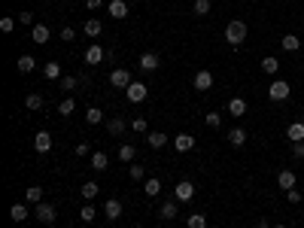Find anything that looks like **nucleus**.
<instances>
[{"label":"nucleus","instance_id":"1","mask_svg":"<svg viewBox=\"0 0 304 228\" xmlns=\"http://www.w3.org/2000/svg\"><path fill=\"white\" fill-rule=\"evenodd\" d=\"M243 40H246V22L231 19V22L225 25V43H228L231 49H237V46H243Z\"/></svg>","mask_w":304,"mask_h":228},{"label":"nucleus","instance_id":"2","mask_svg":"<svg viewBox=\"0 0 304 228\" xmlns=\"http://www.w3.org/2000/svg\"><path fill=\"white\" fill-rule=\"evenodd\" d=\"M289 95H292V89H289L286 79H274L271 89H268V98H271V100H289Z\"/></svg>","mask_w":304,"mask_h":228},{"label":"nucleus","instance_id":"3","mask_svg":"<svg viewBox=\"0 0 304 228\" xmlns=\"http://www.w3.org/2000/svg\"><path fill=\"white\" fill-rule=\"evenodd\" d=\"M125 98H128L131 103H143V100L149 98V89H146L143 82H131L128 89H125Z\"/></svg>","mask_w":304,"mask_h":228},{"label":"nucleus","instance_id":"4","mask_svg":"<svg viewBox=\"0 0 304 228\" xmlns=\"http://www.w3.org/2000/svg\"><path fill=\"white\" fill-rule=\"evenodd\" d=\"M110 82H113V89H128L134 79H131V73H128L125 67H116L113 73H110Z\"/></svg>","mask_w":304,"mask_h":228},{"label":"nucleus","instance_id":"5","mask_svg":"<svg viewBox=\"0 0 304 228\" xmlns=\"http://www.w3.org/2000/svg\"><path fill=\"white\" fill-rule=\"evenodd\" d=\"M34 216H37L40 222H46V225H49V222H55L58 210L52 207V204H46V201H43V204H37V207H34Z\"/></svg>","mask_w":304,"mask_h":228},{"label":"nucleus","instance_id":"6","mask_svg":"<svg viewBox=\"0 0 304 228\" xmlns=\"http://www.w3.org/2000/svg\"><path fill=\"white\" fill-rule=\"evenodd\" d=\"M173 198H176V201H192V198H195V186H192L189 180H180V183L173 186Z\"/></svg>","mask_w":304,"mask_h":228},{"label":"nucleus","instance_id":"7","mask_svg":"<svg viewBox=\"0 0 304 228\" xmlns=\"http://www.w3.org/2000/svg\"><path fill=\"white\" fill-rule=\"evenodd\" d=\"M158 64H162V58H158L155 52H146V55H140V70H143V73H155Z\"/></svg>","mask_w":304,"mask_h":228},{"label":"nucleus","instance_id":"8","mask_svg":"<svg viewBox=\"0 0 304 228\" xmlns=\"http://www.w3.org/2000/svg\"><path fill=\"white\" fill-rule=\"evenodd\" d=\"M103 58H106V52H103V49H101L98 43H92V46L85 49V64H88V67H95V64H101Z\"/></svg>","mask_w":304,"mask_h":228},{"label":"nucleus","instance_id":"9","mask_svg":"<svg viewBox=\"0 0 304 228\" xmlns=\"http://www.w3.org/2000/svg\"><path fill=\"white\" fill-rule=\"evenodd\" d=\"M195 89L198 92H210L213 89V73L210 70H198V73H195Z\"/></svg>","mask_w":304,"mask_h":228},{"label":"nucleus","instance_id":"10","mask_svg":"<svg viewBox=\"0 0 304 228\" xmlns=\"http://www.w3.org/2000/svg\"><path fill=\"white\" fill-rule=\"evenodd\" d=\"M106 131H110L113 137H122L125 131H128V122H125L122 116H113V119H106Z\"/></svg>","mask_w":304,"mask_h":228},{"label":"nucleus","instance_id":"11","mask_svg":"<svg viewBox=\"0 0 304 228\" xmlns=\"http://www.w3.org/2000/svg\"><path fill=\"white\" fill-rule=\"evenodd\" d=\"M173 149L176 152H192L195 149V137L192 134H176L173 137Z\"/></svg>","mask_w":304,"mask_h":228},{"label":"nucleus","instance_id":"12","mask_svg":"<svg viewBox=\"0 0 304 228\" xmlns=\"http://www.w3.org/2000/svg\"><path fill=\"white\" fill-rule=\"evenodd\" d=\"M106 12H110L113 19H128V3H125V0H110V3H106Z\"/></svg>","mask_w":304,"mask_h":228},{"label":"nucleus","instance_id":"13","mask_svg":"<svg viewBox=\"0 0 304 228\" xmlns=\"http://www.w3.org/2000/svg\"><path fill=\"white\" fill-rule=\"evenodd\" d=\"M34 149H37L40 155L49 152V149H52V134H49V131H40L37 137H34Z\"/></svg>","mask_w":304,"mask_h":228},{"label":"nucleus","instance_id":"14","mask_svg":"<svg viewBox=\"0 0 304 228\" xmlns=\"http://www.w3.org/2000/svg\"><path fill=\"white\" fill-rule=\"evenodd\" d=\"M277 186H280L283 192L295 189V173H292V170H280V173H277Z\"/></svg>","mask_w":304,"mask_h":228},{"label":"nucleus","instance_id":"15","mask_svg":"<svg viewBox=\"0 0 304 228\" xmlns=\"http://www.w3.org/2000/svg\"><path fill=\"white\" fill-rule=\"evenodd\" d=\"M103 213H106V219H113V222H116V219L122 216V201H116V198H110V201H106V204H103Z\"/></svg>","mask_w":304,"mask_h":228},{"label":"nucleus","instance_id":"16","mask_svg":"<svg viewBox=\"0 0 304 228\" xmlns=\"http://www.w3.org/2000/svg\"><path fill=\"white\" fill-rule=\"evenodd\" d=\"M31 37H34V43H49L52 31H49L46 25H34V28H31Z\"/></svg>","mask_w":304,"mask_h":228},{"label":"nucleus","instance_id":"17","mask_svg":"<svg viewBox=\"0 0 304 228\" xmlns=\"http://www.w3.org/2000/svg\"><path fill=\"white\" fill-rule=\"evenodd\" d=\"M28 216H31V210H28L25 204H12V207H9V219H12V222H25Z\"/></svg>","mask_w":304,"mask_h":228},{"label":"nucleus","instance_id":"18","mask_svg":"<svg viewBox=\"0 0 304 228\" xmlns=\"http://www.w3.org/2000/svg\"><path fill=\"white\" fill-rule=\"evenodd\" d=\"M228 143L235 146V149H240V146L246 143V131H243V128H231V131H228Z\"/></svg>","mask_w":304,"mask_h":228},{"label":"nucleus","instance_id":"19","mask_svg":"<svg viewBox=\"0 0 304 228\" xmlns=\"http://www.w3.org/2000/svg\"><path fill=\"white\" fill-rule=\"evenodd\" d=\"M82 31L95 40V37H101V33H103V25H101V19H88V22L82 25Z\"/></svg>","mask_w":304,"mask_h":228},{"label":"nucleus","instance_id":"20","mask_svg":"<svg viewBox=\"0 0 304 228\" xmlns=\"http://www.w3.org/2000/svg\"><path fill=\"white\" fill-rule=\"evenodd\" d=\"M25 107H28L31 113H37V110H43V107H46V98H43V95H37V92H34V95H28V100H25Z\"/></svg>","mask_w":304,"mask_h":228},{"label":"nucleus","instance_id":"21","mask_svg":"<svg viewBox=\"0 0 304 228\" xmlns=\"http://www.w3.org/2000/svg\"><path fill=\"white\" fill-rule=\"evenodd\" d=\"M146 143H149L152 149H165V143H168V137H165L162 131H149V134H146Z\"/></svg>","mask_w":304,"mask_h":228},{"label":"nucleus","instance_id":"22","mask_svg":"<svg viewBox=\"0 0 304 228\" xmlns=\"http://www.w3.org/2000/svg\"><path fill=\"white\" fill-rule=\"evenodd\" d=\"M25 198H28V204H43V186H31V189H25Z\"/></svg>","mask_w":304,"mask_h":228},{"label":"nucleus","instance_id":"23","mask_svg":"<svg viewBox=\"0 0 304 228\" xmlns=\"http://www.w3.org/2000/svg\"><path fill=\"white\" fill-rule=\"evenodd\" d=\"M277 70H280V61H277L274 55L262 58V73H268V76H277Z\"/></svg>","mask_w":304,"mask_h":228},{"label":"nucleus","instance_id":"24","mask_svg":"<svg viewBox=\"0 0 304 228\" xmlns=\"http://www.w3.org/2000/svg\"><path fill=\"white\" fill-rule=\"evenodd\" d=\"M286 137H289L292 143L295 140H304V122H292V125L286 128Z\"/></svg>","mask_w":304,"mask_h":228},{"label":"nucleus","instance_id":"25","mask_svg":"<svg viewBox=\"0 0 304 228\" xmlns=\"http://www.w3.org/2000/svg\"><path fill=\"white\" fill-rule=\"evenodd\" d=\"M228 113H231V116H243V113H246V100H243V98H231V100H228Z\"/></svg>","mask_w":304,"mask_h":228},{"label":"nucleus","instance_id":"26","mask_svg":"<svg viewBox=\"0 0 304 228\" xmlns=\"http://www.w3.org/2000/svg\"><path fill=\"white\" fill-rule=\"evenodd\" d=\"M92 167H95L98 173L110 167V159H106V152H95V155H92Z\"/></svg>","mask_w":304,"mask_h":228},{"label":"nucleus","instance_id":"27","mask_svg":"<svg viewBox=\"0 0 304 228\" xmlns=\"http://www.w3.org/2000/svg\"><path fill=\"white\" fill-rule=\"evenodd\" d=\"M176 213H180V207H176V201H168V204H162V210H158V216H162V219H173Z\"/></svg>","mask_w":304,"mask_h":228},{"label":"nucleus","instance_id":"28","mask_svg":"<svg viewBox=\"0 0 304 228\" xmlns=\"http://www.w3.org/2000/svg\"><path fill=\"white\" fill-rule=\"evenodd\" d=\"M143 192H146L149 198H155L158 192H162V180H155V177H149L146 183H143Z\"/></svg>","mask_w":304,"mask_h":228},{"label":"nucleus","instance_id":"29","mask_svg":"<svg viewBox=\"0 0 304 228\" xmlns=\"http://www.w3.org/2000/svg\"><path fill=\"white\" fill-rule=\"evenodd\" d=\"M85 122H88V125H101V122H103V110L101 107H88Z\"/></svg>","mask_w":304,"mask_h":228},{"label":"nucleus","instance_id":"30","mask_svg":"<svg viewBox=\"0 0 304 228\" xmlns=\"http://www.w3.org/2000/svg\"><path fill=\"white\" fill-rule=\"evenodd\" d=\"M280 46H283L286 52H298V49H301V40L295 37V33H286V37H283V43H280Z\"/></svg>","mask_w":304,"mask_h":228},{"label":"nucleus","instance_id":"31","mask_svg":"<svg viewBox=\"0 0 304 228\" xmlns=\"http://www.w3.org/2000/svg\"><path fill=\"white\" fill-rule=\"evenodd\" d=\"M43 73H46V79H61V64L58 61H49L43 67Z\"/></svg>","mask_w":304,"mask_h":228},{"label":"nucleus","instance_id":"32","mask_svg":"<svg viewBox=\"0 0 304 228\" xmlns=\"http://www.w3.org/2000/svg\"><path fill=\"white\" fill-rule=\"evenodd\" d=\"M79 192H82V198H85V201H95V198H98V192H101V186H98V183H85Z\"/></svg>","mask_w":304,"mask_h":228},{"label":"nucleus","instance_id":"33","mask_svg":"<svg viewBox=\"0 0 304 228\" xmlns=\"http://www.w3.org/2000/svg\"><path fill=\"white\" fill-rule=\"evenodd\" d=\"M34 67H37V61H34V55H22V58H19V73H31Z\"/></svg>","mask_w":304,"mask_h":228},{"label":"nucleus","instance_id":"34","mask_svg":"<svg viewBox=\"0 0 304 228\" xmlns=\"http://www.w3.org/2000/svg\"><path fill=\"white\" fill-rule=\"evenodd\" d=\"M95 216H98V210H95V204H92V201H88V204L79 210V219H82V222H92Z\"/></svg>","mask_w":304,"mask_h":228},{"label":"nucleus","instance_id":"35","mask_svg":"<svg viewBox=\"0 0 304 228\" xmlns=\"http://www.w3.org/2000/svg\"><path fill=\"white\" fill-rule=\"evenodd\" d=\"M73 110H76V100H73V98H64V100L58 103V113H61V116H70Z\"/></svg>","mask_w":304,"mask_h":228},{"label":"nucleus","instance_id":"36","mask_svg":"<svg viewBox=\"0 0 304 228\" xmlns=\"http://www.w3.org/2000/svg\"><path fill=\"white\" fill-rule=\"evenodd\" d=\"M134 155H137V149H134L131 143H125V146L119 149V159H122V162H134Z\"/></svg>","mask_w":304,"mask_h":228},{"label":"nucleus","instance_id":"37","mask_svg":"<svg viewBox=\"0 0 304 228\" xmlns=\"http://www.w3.org/2000/svg\"><path fill=\"white\" fill-rule=\"evenodd\" d=\"M189 228H207V216L204 213H192L189 216Z\"/></svg>","mask_w":304,"mask_h":228},{"label":"nucleus","instance_id":"38","mask_svg":"<svg viewBox=\"0 0 304 228\" xmlns=\"http://www.w3.org/2000/svg\"><path fill=\"white\" fill-rule=\"evenodd\" d=\"M79 85V76H61V92H73Z\"/></svg>","mask_w":304,"mask_h":228},{"label":"nucleus","instance_id":"39","mask_svg":"<svg viewBox=\"0 0 304 228\" xmlns=\"http://www.w3.org/2000/svg\"><path fill=\"white\" fill-rule=\"evenodd\" d=\"M131 128H134L137 134H149V125H146V119H143V116H137V119L131 122Z\"/></svg>","mask_w":304,"mask_h":228},{"label":"nucleus","instance_id":"40","mask_svg":"<svg viewBox=\"0 0 304 228\" xmlns=\"http://www.w3.org/2000/svg\"><path fill=\"white\" fill-rule=\"evenodd\" d=\"M192 6H195V15H207L213 3H210V0H195V3H192Z\"/></svg>","mask_w":304,"mask_h":228},{"label":"nucleus","instance_id":"41","mask_svg":"<svg viewBox=\"0 0 304 228\" xmlns=\"http://www.w3.org/2000/svg\"><path fill=\"white\" fill-rule=\"evenodd\" d=\"M204 122H207V128H219V125H222V116H219V113H207Z\"/></svg>","mask_w":304,"mask_h":228},{"label":"nucleus","instance_id":"42","mask_svg":"<svg viewBox=\"0 0 304 228\" xmlns=\"http://www.w3.org/2000/svg\"><path fill=\"white\" fill-rule=\"evenodd\" d=\"M146 177V167L143 164H131V180H143Z\"/></svg>","mask_w":304,"mask_h":228},{"label":"nucleus","instance_id":"43","mask_svg":"<svg viewBox=\"0 0 304 228\" xmlns=\"http://www.w3.org/2000/svg\"><path fill=\"white\" fill-rule=\"evenodd\" d=\"M15 28V19H12V15H6V19H0V31H3V33H9Z\"/></svg>","mask_w":304,"mask_h":228},{"label":"nucleus","instance_id":"44","mask_svg":"<svg viewBox=\"0 0 304 228\" xmlns=\"http://www.w3.org/2000/svg\"><path fill=\"white\" fill-rule=\"evenodd\" d=\"M292 155L295 159H304V140H295L292 143Z\"/></svg>","mask_w":304,"mask_h":228},{"label":"nucleus","instance_id":"45","mask_svg":"<svg viewBox=\"0 0 304 228\" xmlns=\"http://www.w3.org/2000/svg\"><path fill=\"white\" fill-rule=\"evenodd\" d=\"M73 37H76V31L70 28V25H67V28H61V40H64V43H70Z\"/></svg>","mask_w":304,"mask_h":228},{"label":"nucleus","instance_id":"46","mask_svg":"<svg viewBox=\"0 0 304 228\" xmlns=\"http://www.w3.org/2000/svg\"><path fill=\"white\" fill-rule=\"evenodd\" d=\"M286 198H289V204H301V192H298V189H289V192H286Z\"/></svg>","mask_w":304,"mask_h":228},{"label":"nucleus","instance_id":"47","mask_svg":"<svg viewBox=\"0 0 304 228\" xmlns=\"http://www.w3.org/2000/svg\"><path fill=\"white\" fill-rule=\"evenodd\" d=\"M19 25H34V12H19Z\"/></svg>","mask_w":304,"mask_h":228},{"label":"nucleus","instance_id":"48","mask_svg":"<svg viewBox=\"0 0 304 228\" xmlns=\"http://www.w3.org/2000/svg\"><path fill=\"white\" fill-rule=\"evenodd\" d=\"M85 6L95 12V9H101V6H103V0H85Z\"/></svg>","mask_w":304,"mask_h":228},{"label":"nucleus","instance_id":"49","mask_svg":"<svg viewBox=\"0 0 304 228\" xmlns=\"http://www.w3.org/2000/svg\"><path fill=\"white\" fill-rule=\"evenodd\" d=\"M76 155H88V143H76Z\"/></svg>","mask_w":304,"mask_h":228},{"label":"nucleus","instance_id":"50","mask_svg":"<svg viewBox=\"0 0 304 228\" xmlns=\"http://www.w3.org/2000/svg\"><path fill=\"white\" fill-rule=\"evenodd\" d=\"M256 228H271V225H268V219H262V222H259Z\"/></svg>","mask_w":304,"mask_h":228},{"label":"nucleus","instance_id":"51","mask_svg":"<svg viewBox=\"0 0 304 228\" xmlns=\"http://www.w3.org/2000/svg\"><path fill=\"white\" fill-rule=\"evenodd\" d=\"M274 228H286V225H274Z\"/></svg>","mask_w":304,"mask_h":228},{"label":"nucleus","instance_id":"52","mask_svg":"<svg viewBox=\"0 0 304 228\" xmlns=\"http://www.w3.org/2000/svg\"><path fill=\"white\" fill-rule=\"evenodd\" d=\"M301 122H304V113H301Z\"/></svg>","mask_w":304,"mask_h":228},{"label":"nucleus","instance_id":"53","mask_svg":"<svg viewBox=\"0 0 304 228\" xmlns=\"http://www.w3.org/2000/svg\"><path fill=\"white\" fill-rule=\"evenodd\" d=\"M192 3H195V0H192Z\"/></svg>","mask_w":304,"mask_h":228}]
</instances>
